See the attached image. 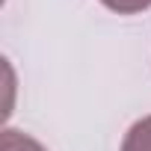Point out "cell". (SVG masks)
Segmentation results:
<instances>
[{
	"label": "cell",
	"instance_id": "cell-1",
	"mask_svg": "<svg viewBox=\"0 0 151 151\" xmlns=\"http://www.w3.org/2000/svg\"><path fill=\"white\" fill-rule=\"evenodd\" d=\"M122 151H151V116L130 124V130L124 133Z\"/></svg>",
	"mask_w": 151,
	"mask_h": 151
},
{
	"label": "cell",
	"instance_id": "cell-2",
	"mask_svg": "<svg viewBox=\"0 0 151 151\" xmlns=\"http://www.w3.org/2000/svg\"><path fill=\"white\" fill-rule=\"evenodd\" d=\"M0 151H47V148L39 139H33L30 133L6 127L3 133H0Z\"/></svg>",
	"mask_w": 151,
	"mask_h": 151
},
{
	"label": "cell",
	"instance_id": "cell-3",
	"mask_svg": "<svg viewBox=\"0 0 151 151\" xmlns=\"http://www.w3.org/2000/svg\"><path fill=\"white\" fill-rule=\"evenodd\" d=\"M101 3L110 12H119V15H136V12L151 9V0H101Z\"/></svg>",
	"mask_w": 151,
	"mask_h": 151
}]
</instances>
